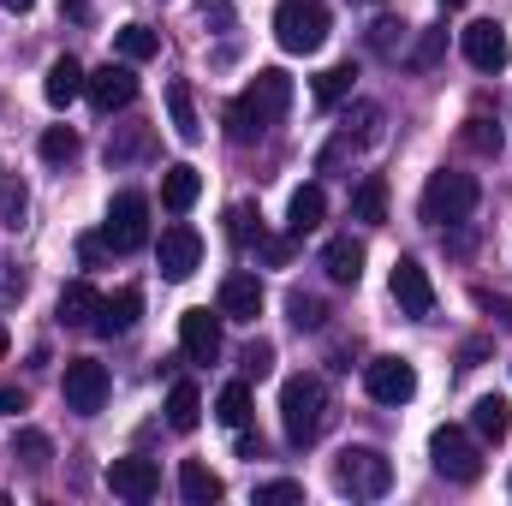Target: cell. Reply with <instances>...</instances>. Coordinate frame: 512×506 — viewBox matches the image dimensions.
Segmentation results:
<instances>
[{
  "mask_svg": "<svg viewBox=\"0 0 512 506\" xmlns=\"http://www.w3.org/2000/svg\"><path fill=\"white\" fill-rule=\"evenodd\" d=\"M280 429L292 447H310L328 429V387L322 376H286L280 387Z\"/></svg>",
  "mask_w": 512,
  "mask_h": 506,
  "instance_id": "1",
  "label": "cell"
},
{
  "mask_svg": "<svg viewBox=\"0 0 512 506\" xmlns=\"http://www.w3.org/2000/svg\"><path fill=\"white\" fill-rule=\"evenodd\" d=\"M477 203H483V185L471 179V173H453V167H441V173H429V185H423V221L429 227H459V221H471L477 215Z\"/></svg>",
  "mask_w": 512,
  "mask_h": 506,
  "instance_id": "2",
  "label": "cell"
},
{
  "mask_svg": "<svg viewBox=\"0 0 512 506\" xmlns=\"http://www.w3.org/2000/svg\"><path fill=\"white\" fill-rule=\"evenodd\" d=\"M274 42L286 54H316L328 42V6L322 0H280L274 6Z\"/></svg>",
  "mask_w": 512,
  "mask_h": 506,
  "instance_id": "3",
  "label": "cell"
},
{
  "mask_svg": "<svg viewBox=\"0 0 512 506\" xmlns=\"http://www.w3.org/2000/svg\"><path fill=\"white\" fill-rule=\"evenodd\" d=\"M334 483H340V495H364V501H376L393 489V465H387L376 447H346L340 459H334Z\"/></svg>",
  "mask_w": 512,
  "mask_h": 506,
  "instance_id": "4",
  "label": "cell"
},
{
  "mask_svg": "<svg viewBox=\"0 0 512 506\" xmlns=\"http://www.w3.org/2000/svg\"><path fill=\"white\" fill-rule=\"evenodd\" d=\"M429 459H435V471H441L447 483H477V477H483V453H477V441H471L459 423H441V429L429 435Z\"/></svg>",
  "mask_w": 512,
  "mask_h": 506,
  "instance_id": "5",
  "label": "cell"
},
{
  "mask_svg": "<svg viewBox=\"0 0 512 506\" xmlns=\"http://www.w3.org/2000/svg\"><path fill=\"white\" fill-rule=\"evenodd\" d=\"M387 292H393L399 316H411V322H429V316H435V286H429V268H423L417 256H399V262H393Z\"/></svg>",
  "mask_w": 512,
  "mask_h": 506,
  "instance_id": "6",
  "label": "cell"
},
{
  "mask_svg": "<svg viewBox=\"0 0 512 506\" xmlns=\"http://www.w3.org/2000/svg\"><path fill=\"white\" fill-rule=\"evenodd\" d=\"M60 393H66V411L96 417V411L108 405V364H96V358H72L66 376H60Z\"/></svg>",
  "mask_w": 512,
  "mask_h": 506,
  "instance_id": "7",
  "label": "cell"
},
{
  "mask_svg": "<svg viewBox=\"0 0 512 506\" xmlns=\"http://www.w3.org/2000/svg\"><path fill=\"white\" fill-rule=\"evenodd\" d=\"M108 245L114 251H143L149 245V197L143 191H120L114 203H108Z\"/></svg>",
  "mask_w": 512,
  "mask_h": 506,
  "instance_id": "8",
  "label": "cell"
},
{
  "mask_svg": "<svg viewBox=\"0 0 512 506\" xmlns=\"http://www.w3.org/2000/svg\"><path fill=\"white\" fill-rule=\"evenodd\" d=\"M459 48H465V60H471L477 72H507V60H512V42L495 18L465 24V30H459Z\"/></svg>",
  "mask_w": 512,
  "mask_h": 506,
  "instance_id": "9",
  "label": "cell"
},
{
  "mask_svg": "<svg viewBox=\"0 0 512 506\" xmlns=\"http://www.w3.org/2000/svg\"><path fill=\"white\" fill-rule=\"evenodd\" d=\"M84 96H90V108L96 114H120V108H131L137 102V78H131V60H108L102 72H90L84 78Z\"/></svg>",
  "mask_w": 512,
  "mask_h": 506,
  "instance_id": "10",
  "label": "cell"
},
{
  "mask_svg": "<svg viewBox=\"0 0 512 506\" xmlns=\"http://www.w3.org/2000/svg\"><path fill=\"white\" fill-rule=\"evenodd\" d=\"M364 387H370L376 405H405V399L417 393V370H411L405 358H370V364H364Z\"/></svg>",
  "mask_w": 512,
  "mask_h": 506,
  "instance_id": "11",
  "label": "cell"
},
{
  "mask_svg": "<svg viewBox=\"0 0 512 506\" xmlns=\"http://www.w3.org/2000/svg\"><path fill=\"white\" fill-rule=\"evenodd\" d=\"M179 346H185L191 364H215V358H221V310L209 316L203 304H191V310L179 316Z\"/></svg>",
  "mask_w": 512,
  "mask_h": 506,
  "instance_id": "12",
  "label": "cell"
},
{
  "mask_svg": "<svg viewBox=\"0 0 512 506\" xmlns=\"http://www.w3.org/2000/svg\"><path fill=\"white\" fill-rule=\"evenodd\" d=\"M155 256H161V274H167V280H191V274H197V262H203V239H197V227H185V221H179V227H167Z\"/></svg>",
  "mask_w": 512,
  "mask_h": 506,
  "instance_id": "13",
  "label": "cell"
},
{
  "mask_svg": "<svg viewBox=\"0 0 512 506\" xmlns=\"http://www.w3.org/2000/svg\"><path fill=\"white\" fill-rule=\"evenodd\" d=\"M108 489L120 495V501H155V489H161V471H155V459H114L108 465Z\"/></svg>",
  "mask_w": 512,
  "mask_h": 506,
  "instance_id": "14",
  "label": "cell"
},
{
  "mask_svg": "<svg viewBox=\"0 0 512 506\" xmlns=\"http://www.w3.org/2000/svg\"><path fill=\"white\" fill-rule=\"evenodd\" d=\"M245 102L256 108V120L268 126V120H280L286 108H292V78L280 72V66H262L251 78V90H245Z\"/></svg>",
  "mask_w": 512,
  "mask_h": 506,
  "instance_id": "15",
  "label": "cell"
},
{
  "mask_svg": "<svg viewBox=\"0 0 512 506\" xmlns=\"http://www.w3.org/2000/svg\"><path fill=\"white\" fill-rule=\"evenodd\" d=\"M262 316V280L256 274H227L221 280V322H256Z\"/></svg>",
  "mask_w": 512,
  "mask_h": 506,
  "instance_id": "16",
  "label": "cell"
},
{
  "mask_svg": "<svg viewBox=\"0 0 512 506\" xmlns=\"http://www.w3.org/2000/svg\"><path fill=\"white\" fill-rule=\"evenodd\" d=\"M137 316H143V292H137V286H120L114 298H102V310H96L90 328L114 340V334H131V328H137Z\"/></svg>",
  "mask_w": 512,
  "mask_h": 506,
  "instance_id": "17",
  "label": "cell"
},
{
  "mask_svg": "<svg viewBox=\"0 0 512 506\" xmlns=\"http://www.w3.org/2000/svg\"><path fill=\"white\" fill-rule=\"evenodd\" d=\"M322 274L334 280V286H358L364 280V245L346 233V239H328L322 245Z\"/></svg>",
  "mask_w": 512,
  "mask_h": 506,
  "instance_id": "18",
  "label": "cell"
},
{
  "mask_svg": "<svg viewBox=\"0 0 512 506\" xmlns=\"http://www.w3.org/2000/svg\"><path fill=\"white\" fill-rule=\"evenodd\" d=\"M84 78H90V72H84L72 54H60V60L48 66V78H42V96H48V108H72V102L84 96Z\"/></svg>",
  "mask_w": 512,
  "mask_h": 506,
  "instance_id": "19",
  "label": "cell"
},
{
  "mask_svg": "<svg viewBox=\"0 0 512 506\" xmlns=\"http://www.w3.org/2000/svg\"><path fill=\"white\" fill-rule=\"evenodd\" d=\"M197 197H203V173H197L191 161H173V167L161 173V203H167L173 215H185Z\"/></svg>",
  "mask_w": 512,
  "mask_h": 506,
  "instance_id": "20",
  "label": "cell"
},
{
  "mask_svg": "<svg viewBox=\"0 0 512 506\" xmlns=\"http://www.w3.org/2000/svg\"><path fill=\"white\" fill-rule=\"evenodd\" d=\"M322 215H328L322 185H298V191H292V203H286V227H292V239L316 233V227H322Z\"/></svg>",
  "mask_w": 512,
  "mask_h": 506,
  "instance_id": "21",
  "label": "cell"
},
{
  "mask_svg": "<svg viewBox=\"0 0 512 506\" xmlns=\"http://www.w3.org/2000/svg\"><path fill=\"white\" fill-rule=\"evenodd\" d=\"M54 310H60L66 328H90L96 310H102V292H96L90 280H72V286H60V304H54Z\"/></svg>",
  "mask_w": 512,
  "mask_h": 506,
  "instance_id": "22",
  "label": "cell"
},
{
  "mask_svg": "<svg viewBox=\"0 0 512 506\" xmlns=\"http://www.w3.org/2000/svg\"><path fill=\"white\" fill-rule=\"evenodd\" d=\"M167 120H173V137L179 143H203V120H197V102H191V84H167Z\"/></svg>",
  "mask_w": 512,
  "mask_h": 506,
  "instance_id": "23",
  "label": "cell"
},
{
  "mask_svg": "<svg viewBox=\"0 0 512 506\" xmlns=\"http://www.w3.org/2000/svg\"><path fill=\"white\" fill-rule=\"evenodd\" d=\"M352 221H364V227H382L387 221V179L382 173H364V179H358V191H352Z\"/></svg>",
  "mask_w": 512,
  "mask_h": 506,
  "instance_id": "24",
  "label": "cell"
},
{
  "mask_svg": "<svg viewBox=\"0 0 512 506\" xmlns=\"http://www.w3.org/2000/svg\"><path fill=\"white\" fill-rule=\"evenodd\" d=\"M179 495L191 506H209V501H221L227 489H221V477H215L203 459H185V465H179Z\"/></svg>",
  "mask_w": 512,
  "mask_h": 506,
  "instance_id": "25",
  "label": "cell"
},
{
  "mask_svg": "<svg viewBox=\"0 0 512 506\" xmlns=\"http://www.w3.org/2000/svg\"><path fill=\"white\" fill-rule=\"evenodd\" d=\"M471 429H477L483 441H507V429H512V405L501 399V393H483V399L471 405Z\"/></svg>",
  "mask_w": 512,
  "mask_h": 506,
  "instance_id": "26",
  "label": "cell"
},
{
  "mask_svg": "<svg viewBox=\"0 0 512 506\" xmlns=\"http://www.w3.org/2000/svg\"><path fill=\"white\" fill-rule=\"evenodd\" d=\"M197 423H203V393H197L191 381H173V393H167V429L191 435Z\"/></svg>",
  "mask_w": 512,
  "mask_h": 506,
  "instance_id": "27",
  "label": "cell"
},
{
  "mask_svg": "<svg viewBox=\"0 0 512 506\" xmlns=\"http://www.w3.org/2000/svg\"><path fill=\"white\" fill-rule=\"evenodd\" d=\"M114 48H120V60L143 66V60H155V54H161V36H155L149 24H126V30H114Z\"/></svg>",
  "mask_w": 512,
  "mask_h": 506,
  "instance_id": "28",
  "label": "cell"
},
{
  "mask_svg": "<svg viewBox=\"0 0 512 506\" xmlns=\"http://www.w3.org/2000/svg\"><path fill=\"white\" fill-rule=\"evenodd\" d=\"M221 126H227V143H256V137H262V120H256V108L245 102V96H239V102H227Z\"/></svg>",
  "mask_w": 512,
  "mask_h": 506,
  "instance_id": "29",
  "label": "cell"
},
{
  "mask_svg": "<svg viewBox=\"0 0 512 506\" xmlns=\"http://www.w3.org/2000/svg\"><path fill=\"white\" fill-rule=\"evenodd\" d=\"M215 417H221L227 429H245V417H251V387H245V381H227L221 399H215Z\"/></svg>",
  "mask_w": 512,
  "mask_h": 506,
  "instance_id": "30",
  "label": "cell"
},
{
  "mask_svg": "<svg viewBox=\"0 0 512 506\" xmlns=\"http://www.w3.org/2000/svg\"><path fill=\"white\" fill-rule=\"evenodd\" d=\"M459 143H465L471 155H501V126H495L489 114H471L465 131H459Z\"/></svg>",
  "mask_w": 512,
  "mask_h": 506,
  "instance_id": "31",
  "label": "cell"
},
{
  "mask_svg": "<svg viewBox=\"0 0 512 506\" xmlns=\"http://www.w3.org/2000/svg\"><path fill=\"white\" fill-rule=\"evenodd\" d=\"M352 84H358L352 66H328V72L316 78V102H322V108H340V102L352 96Z\"/></svg>",
  "mask_w": 512,
  "mask_h": 506,
  "instance_id": "32",
  "label": "cell"
},
{
  "mask_svg": "<svg viewBox=\"0 0 512 506\" xmlns=\"http://www.w3.org/2000/svg\"><path fill=\"white\" fill-rule=\"evenodd\" d=\"M441 54H447V30H423L417 48L405 54V66H411V72H429V66H441Z\"/></svg>",
  "mask_w": 512,
  "mask_h": 506,
  "instance_id": "33",
  "label": "cell"
},
{
  "mask_svg": "<svg viewBox=\"0 0 512 506\" xmlns=\"http://www.w3.org/2000/svg\"><path fill=\"white\" fill-rule=\"evenodd\" d=\"M36 149H42V161H54V167H60V161H72V155H78V131H72V126H48Z\"/></svg>",
  "mask_w": 512,
  "mask_h": 506,
  "instance_id": "34",
  "label": "cell"
},
{
  "mask_svg": "<svg viewBox=\"0 0 512 506\" xmlns=\"http://www.w3.org/2000/svg\"><path fill=\"white\" fill-rule=\"evenodd\" d=\"M12 453H18V459H24L30 471H48V453H54V447H48V435H42V429H18Z\"/></svg>",
  "mask_w": 512,
  "mask_h": 506,
  "instance_id": "35",
  "label": "cell"
},
{
  "mask_svg": "<svg viewBox=\"0 0 512 506\" xmlns=\"http://www.w3.org/2000/svg\"><path fill=\"white\" fill-rule=\"evenodd\" d=\"M286 316H292V328H322V322H328L322 298H310V292H292V298H286Z\"/></svg>",
  "mask_w": 512,
  "mask_h": 506,
  "instance_id": "36",
  "label": "cell"
},
{
  "mask_svg": "<svg viewBox=\"0 0 512 506\" xmlns=\"http://www.w3.org/2000/svg\"><path fill=\"white\" fill-rule=\"evenodd\" d=\"M286 501H304V483L274 477V483H262V489H256V506H286Z\"/></svg>",
  "mask_w": 512,
  "mask_h": 506,
  "instance_id": "37",
  "label": "cell"
},
{
  "mask_svg": "<svg viewBox=\"0 0 512 506\" xmlns=\"http://www.w3.org/2000/svg\"><path fill=\"white\" fill-rule=\"evenodd\" d=\"M18 215H24V185L18 179H0V221L18 227Z\"/></svg>",
  "mask_w": 512,
  "mask_h": 506,
  "instance_id": "38",
  "label": "cell"
},
{
  "mask_svg": "<svg viewBox=\"0 0 512 506\" xmlns=\"http://www.w3.org/2000/svg\"><path fill=\"white\" fill-rule=\"evenodd\" d=\"M137 155H149V131H131L120 143H108V161H137Z\"/></svg>",
  "mask_w": 512,
  "mask_h": 506,
  "instance_id": "39",
  "label": "cell"
},
{
  "mask_svg": "<svg viewBox=\"0 0 512 506\" xmlns=\"http://www.w3.org/2000/svg\"><path fill=\"white\" fill-rule=\"evenodd\" d=\"M108 251H114V245H108V233H84V239H78V262H84V268H96Z\"/></svg>",
  "mask_w": 512,
  "mask_h": 506,
  "instance_id": "40",
  "label": "cell"
},
{
  "mask_svg": "<svg viewBox=\"0 0 512 506\" xmlns=\"http://www.w3.org/2000/svg\"><path fill=\"white\" fill-rule=\"evenodd\" d=\"M197 12H203V24H233V0H197Z\"/></svg>",
  "mask_w": 512,
  "mask_h": 506,
  "instance_id": "41",
  "label": "cell"
},
{
  "mask_svg": "<svg viewBox=\"0 0 512 506\" xmlns=\"http://www.w3.org/2000/svg\"><path fill=\"white\" fill-rule=\"evenodd\" d=\"M245 370H251V376H268V370H274V346H262V340H256L251 352H245Z\"/></svg>",
  "mask_w": 512,
  "mask_h": 506,
  "instance_id": "42",
  "label": "cell"
},
{
  "mask_svg": "<svg viewBox=\"0 0 512 506\" xmlns=\"http://www.w3.org/2000/svg\"><path fill=\"white\" fill-rule=\"evenodd\" d=\"M346 155H352V137H334V143L322 149V161H316V167H322V173H334V167H340Z\"/></svg>",
  "mask_w": 512,
  "mask_h": 506,
  "instance_id": "43",
  "label": "cell"
},
{
  "mask_svg": "<svg viewBox=\"0 0 512 506\" xmlns=\"http://www.w3.org/2000/svg\"><path fill=\"white\" fill-rule=\"evenodd\" d=\"M256 256H262V262H286V256H292V239H262V233H256Z\"/></svg>",
  "mask_w": 512,
  "mask_h": 506,
  "instance_id": "44",
  "label": "cell"
},
{
  "mask_svg": "<svg viewBox=\"0 0 512 506\" xmlns=\"http://www.w3.org/2000/svg\"><path fill=\"white\" fill-rule=\"evenodd\" d=\"M393 30H399L393 18H382V24L370 30V48H376V54H393Z\"/></svg>",
  "mask_w": 512,
  "mask_h": 506,
  "instance_id": "45",
  "label": "cell"
},
{
  "mask_svg": "<svg viewBox=\"0 0 512 506\" xmlns=\"http://www.w3.org/2000/svg\"><path fill=\"white\" fill-rule=\"evenodd\" d=\"M477 304H483V310H495L501 322H512V298H495V292H477Z\"/></svg>",
  "mask_w": 512,
  "mask_h": 506,
  "instance_id": "46",
  "label": "cell"
},
{
  "mask_svg": "<svg viewBox=\"0 0 512 506\" xmlns=\"http://www.w3.org/2000/svg\"><path fill=\"white\" fill-rule=\"evenodd\" d=\"M24 405H30V399H24V387H0V411H12V417H18Z\"/></svg>",
  "mask_w": 512,
  "mask_h": 506,
  "instance_id": "47",
  "label": "cell"
},
{
  "mask_svg": "<svg viewBox=\"0 0 512 506\" xmlns=\"http://www.w3.org/2000/svg\"><path fill=\"white\" fill-rule=\"evenodd\" d=\"M60 12H66V18H78V24H84V18H90V0H60Z\"/></svg>",
  "mask_w": 512,
  "mask_h": 506,
  "instance_id": "48",
  "label": "cell"
},
{
  "mask_svg": "<svg viewBox=\"0 0 512 506\" xmlns=\"http://www.w3.org/2000/svg\"><path fill=\"white\" fill-rule=\"evenodd\" d=\"M0 6H6V12H30L36 0H0Z\"/></svg>",
  "mask_w": 512,
  "mask_h": 506,
  "instance_id": "49",
  "label": "cell"
},
{
  "mask_svg": "<svg viewBox=\"0 0 512 506\" xmlns=\"http://www.w3.org/2000/svg\"><path fill=\"white\" fill-rule=\"evenodd\" d=\"M6 346H12V334H6V328H0V358H6Z\"/></svg>",
  "mask_w": 512,
  "mask_h": 506,
  "instance_id": "50",
  "label": "cell"
},
{
  "mask_svg": "<svg viewBox=\"0 0 512 506\" xmlns=\"http://www.w3.org/2000/svg\"><path fill=\"white\" fill-rule=\"evenodd\" d=\"M441 6H465V0H441Z\"/></svg>",
  "mask_w": 512,
  "mask_h": 506,
  "instance_id": "51",
  "label": "cell"
}]
</instances>
